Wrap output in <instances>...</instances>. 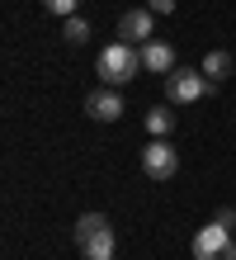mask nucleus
I'll return each mask as SVG.
<instances>
[{
  "instance_id": "obj_1",
  "label": "nucleus",
  "mask_w": 236,
  "mask_h": 260,
  "mask_svg": "<svg viewBox=\"0 0 236 260\" xmlns=\"http://www.w3.org/2000/svg\"><path fill=\"white\" fill-rule=\"evenodd\" d=\"M71 237H76V246H81L85 260H114V227H109L104 213H81Z\"/></svg>"
},
{
  "instance_id": "obj_2",
  "label": "nucleus",
  "mask_w": 236,
  "mask_h": 260,
  "mask_svg": "<svg viewBox=\"0 0 236 260\" xmlns=\"http://www.w3.org/2000/svg\"><path fill=\"white\" fill-rule=\"evenodd\" d=\"M99 76H104V85H128L132 76L142 71V48H132V43H109V48L99 52Z\"/></svg>"
},
{
  "instance_id": "obj_3",
  "label": "nucleus",
  "mask_w": 236,
  "mask_h": 260,
  "mask_svg": "<svg viewBox=\"0 0 236 260\" xmlns=\"http://www.w3.org/2000/svg\"><path fill=\"white\" fill-rule=\"evenodd\" d=\"M208 76H203V71H194V67H175V71H170L165 76V100L170 104H194V100H203V95H208Z\"/></svg>"
},
{
  "instance_id": "obj_4",
  "label": "nucleus",
  "mask_w": 236,
  "mask_h": 260,
  "mask_svg": "<svg viewBox=\"0 0 236 260\" xmlns=\"http://www.w3.org/2000/svg\"><path fill=\"white\" fill-rule=\"evenodd\" d=\"M180 171V151L165 142V137H151L147 147H142V175L147 180H170Z\"/></svg>"
},
{
  "instance_id": "obj_5",
  "label": "nucleus",
  "mask_w": 236,
  "mask_h": 260,
  "mask_svg": "<svg viewBox=\"0 0 236 260\" xmlns=\"http://www.w3.org/2000/svg\"><path fill=\"white\" fill-rule=\"evenodd\" d=\"M85 114L99 118V123H114V118H123V95H118V85L90 90V95H85Z\"/></svg>"
},
{
  "instance_id": "obj_6",
  "label": "nucleus",
  "mask_w": 236,
  "mask_h": 260,
  "mask_svg": "<svg viewBox=\"0 0 236 260\" xmlns=\"http://www.w3.org/2000/svg\"><path fill=\"white\" fill-rule=\"evenodd\" d=\"M151 24H156V10L137 5V10H128V14L118 19V38L132 43V48H142V43H151Z\"/></svg>"
},
{
  "instance_id": "obj_7",
  "label": "nucleus",
  "mask_w": 236,
  "mask_h": 260,
  "mask_svg": "<svg viewBox=\"0 0 236 260\" xmlns=\"http://www.w3.org/2000/svg\"><path fill=\"white\" fill-rule=\"evenodd\" d=\"M222 246H231V232L213 218L208 227H198V237H194V260H208V255H217Z\"/></svg>"
},
{
  "instance_id": "obj_8",
  "label": "nucleus",
  "mask_w": 236,
  "mask_h": 260,
  "mask_svg": "<svg viewBox=\"0 0 236 260\" xmlns=\"http://www.w3.org/2000/svg\"><path fill=\"white\" fill-rule=\"evenodd\" d=\"M142 67L156 71V76H170V71H175V52H170V43H161V38L142 43Z\"/></svg>"
},
{
  "instance_id": "obj_9",
  "label": "nucleus",
  "mask_w": 236,
  "mask_h": 260,
  "mask_svg": "<svg viewBox=\"0 0 236 260\" xmlns=\"http://www.w3.org/2000/svg\"><path fill=\"white\" fill-rule=\"evenodd\" d=\"M208 81H227L231 76V52H222V48H213L208 57H203V67H198Z\"/></svg>"
},
{
  "instance_id": "obj_10",
  "label": "nucleus",
  "mask_w": 236,
  "mask_h": 260,
  "mask_svg": "<svg viewBox=\"0 0 236 260\" xmlns=\"http://www.w3.org/2000/svg\"><path fill=\"white\" fill-rule=\"evenodd\" d=\"M170 128H175V114H170L165 104L147 109V133H151V137H170Z\"/></svg>"
},
{
  "instance_id": "obj_11",
  "label": "nucleus",
  "mask_w": 236,
  "mask_h": 260,
  "mask_svg": "<svg viewBox=\"0 0 236 260\" xmlns=\"http://www.w3.org/2000/svg\"><path fill=\"white\" fill-rule=\"evenodd\" d=\"M61 38H66L71 48H81V43L90 38V24L81 19V14H71V19H66V28H61Z\"/></svg>"
},
{
  "instance_id": "obj_12",
  "label": "nucleus",
  "mask_w": 236,
  "mask_h": 260,
  "mask_svg": "<svg viewBox=\"0 0 236 260\" xmlns=\"http://www.w3.org/2000/svg\"><path fill=\"white\" fill-rule=\"evenodd\" d=\"M43 5L52 10V14H61V19H71V14H76V5H81V0H43Z\"/></svg>"
},
{
  "instance_id": "obj_13",
  "label": "nucleus",
  "mask_w": 236,
  "mask_h": 260,
  "mask_svg": "<svg viewBox=\"0 0 236 260\" xmlns=\"http://www.w3.org/2000/svg\"><path fill=\"white\" fill-rule=\"evenodd\" d=\"M147 10H156V14H170V10H175V0H147Z\"/></svg>"
},
{
  "instance_id": "obj_14",
  "label": "nucleus",
  "mask_w": 236,
  "mask_h": 260,
  "mask_svg": "<svg viewBox=\"0 0 236 260\" xmlns=\"http://www.w3.org/2000/svg\"><path fill=\"white\" fill-rule=\"evenodd\" d=\"M208 260H236V241H231V246H222L217 255H208Z\"/></svg>"
}]
</instances>
